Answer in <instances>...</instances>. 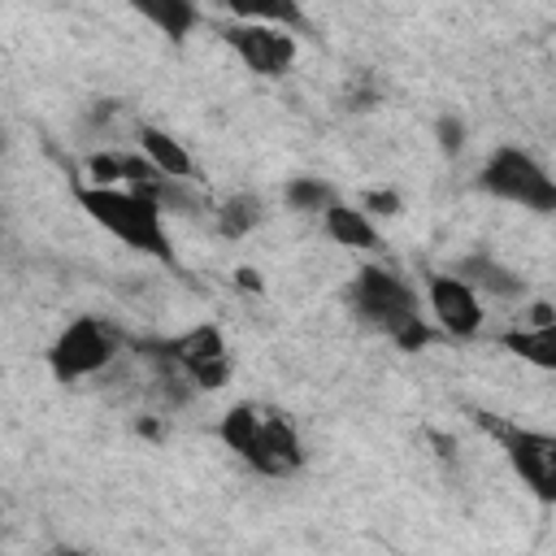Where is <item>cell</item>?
<instances>
[{"instance_id":"1","label":"cell","mask_w":556,"mask_h":556,"mask_svg":"<svg viewBox=\"0 0 556 556\" xmlns=\"http://www.w3.org/2000/svg\"><path fill=\"white\" fill-rule=\"evenodd\" d=\"M348 308L365 326H374L378 334H387L400 352H421L434 339V330H430V321L421 313L417 287L408 278H400L395 269L378 265V261L374 265H361L356 278L348 282Z\"/></svg>"},{"instance_id":"2","label":"cell","mask_w":556,"mask_h":556,"mask_svg":"<svg viewBox=\"0 0 556 556\" xmlns=\"http://www.w3.org/2000/svg\"><path fill=\"white\" fill-rule=\"evenodd\" d=\"M74 200H78V208H83L104 235H113V239L126 243L130 252L152 256V261H161V265H174V243H169V235H165V208H161L148 191L126 187V182H117V187L83 182V187H74Z\"/></svg>"},{"instance_id":"3","label":"cell","mask_w":556,"mask_h":556,"mask_svg":"<svg viewBox=\"0 0 556 556\" xmlns=\"http://www.w3.org/2000/svg\"><path fill=\"white\" fill-rule=\"evenodd\" d=\"M478 191L504 200V204H517L526 213H556V178L547 174V165L517 148V143H500L482 174H478Z\"/></svg>"},{"instance_id":"4","label":"cell","mask_w":556,"mask_h":556,"mask_svg":"<svg viewBox=\"0 0 556 556\" xmlns=\"http://www.w3.org/2000/svg\"><path fill=\"white\" fill-rule=\"evenodd\" d=\"M135 348H139L152 365H178L200 391H222V387L230 382V374H235L226 334H222V326H213V321H200V326H191V330H182V334H174V339H165V343L143 339V343H135Z\"/></svg>"},{"instance_id":"5","label":"cell","mask_w":556,"mask_h":556,"mask_svg":"<svg viewBox=\"0 0 556 556\" xmlns=\"http://www.w3.org/2000/svg\"><path fill=\"white\" fill-rule=\"evenodd\" d=\"M117 352H122V330L104 317L83 313L56 330V339L48 348V369L56 382H83V378L109 369L117 361Z\"/></svg>"},{"instance_id":"6","label":"cell","mask_w":556,"mask_h":556,"mask_svg":"<svg viewBox=\"0 0 556 556\" xmlns=\"http://www.w3.org/2000/svg\"><path fill=\"white\" fill-rule=\"evenodd\" d=\"M482 426L495 434L508 469L517 473V482L543 504L556 508V430H530L517 421H495L482 417Z\"/></svg>"},{"instance_id":"7","label":"cell","mask_w":556,"mask_h":556,"mask_svg":"<svg viewBox=\"0 0 556 556\" xmlns=\"http://www.w3.org/2000/svg\"><path fill=\"white\" fill-rule=\"evenodd\" d=\"M217 35H222L226 48H230L252 74H261V78H282V74H291V65H295V56H300L295 30L274 26V22H239V17H235V22H226Z\"/></svg>"},{"instance_id":"8","label":"cell","mask_w":556,"mask_h":556,"mask_svg":"<svg viewBox=\"0 0 556 556\" xmlns=\"http://www.w3.org/2000/svg\"><path fill=\"white\" fill-rule=\"evenodd\" d=\"M426 308L447 339H478L482 334V321H486L482 295L452 269L426 274Z\"/></svg>"},{"instance_id":"9","label":"cell","mask_w":556,"mask_h":556,"mask_svg":"<svg viewBox=\"0 0 556 556\" xmlns=\"http://www.w3.org/2000/svg\"><path fill=\"white\" fill-rule=\"evenodd\" d=\"M252 473L261 478H291L304 469V443H300V430L291 426L287 413L278 408H261V421H256V434L252 443L243 447L239 456Z\"/></svg>"},{"instance_id":"10","label":"cell","mask_w":556,"mask_h":556,"mask_svg":"<svg viewBox=\"0 0 556 556\" xmlns=\"http://www.w3.org/2000/svg\"><path fill=\"white\" fill-rule=\"evenodd\" d=\"M452 274H460V278H465L478 295H486V300H521V295H526V278H521L513 265H504L500 256H491L486 248L456 256V261H452Z\"/></svg>"},{"instance_id":"11","label":"cell","mask_w":556,"mask_h":556,"mask_svg":"<svg viewBox=\"0 0 556 556\" xmlns=\"http://www.w3.org/2000/svg\"><path fill=\"white\" fill-rule=\"evenodd\" d=\"M135 143H139V152H143L161 174L200 182L195 156H191V152L182 148V139H174L169 130H161V126H152V122H139V126H135Z\"/></svg>"},{"instance_id":"12","label":"cell","mask_w":556,"mask_h":556,"mask_svg":"<svg viewBox=\"0 0 556 556\" xmlns=\"http://www.w3.org/2000/svg\"><path fill=\"white\" fill-rule=\"evenodd\" d=\"M321 230H326L339 248H352V252H378V248H382L374 217H369L361 204H348V200H334V204L321 213Z\"/></svg>"},{"instance_id":"13","label":"cell","mask_w":556,"mask_h":556,"mask_svg":"<svg viewBox=\"0 0 556 556\" xmlns=\"http://www.w3.org/2000/svg\"><path fill=\"white\" fill-rule=\"evenodd\" d=\"M126 9H135L169 43H182L200 26V4L195 0H126Z\"/></svg>"},{"instance_id":"14","label":"cell","mask_w":556,"mask_h":556,"mask_svg":"<svg viewBox=\"0 0 556 556\" xmlns=\"http://www.w3.org/2000/svg\"><path fill=\"white\" fill-rule=\"evenodd\" d=\"M265 222V200L256 191H230L226 200L213 204V230L222 239H243Z\"/></svg>"},{"instance_id":"15","label":"cell","mask_w":556,"mask_h":556,"mask_svg":"<svg viewBox=\"0 0 556 556\" xmlns=\"http://www.w3.org/2000/svg\"><path fill=\"white\" fill-rule=\"evenodd\" d=\"M504 352H513L517 361L543 369V374H556V321H543V326H517L500 339Z\"/></svg>"},{"instance_id":"16","label":"cell","mask_w":556,"mask_h":556,"mask_svg":"<svg viewBox=\"0 0 556 556\" xmlns=\"http://www.w3.org/2000/svg\"><path fill=\"white\" fill-rule=\"evenodd\" d=\"M222 9L239 22H274L287 30H304V4L300 0H222Z\"/></svg>"},{"instance_id":"17","label":"cell","mask_w":556,"mask_h":556,"mask_svg":"<svg viewBox=\"0 0 556 556\" xmlns=\"http://www.w3.org/2000/svg\"><path fill=\"white\" fill-rule=\"evenodd\" d=\"M334 200H339L334 182H326V178H317V174H295V178L282 182V204H287L291 213H317V217H321Z\"/></svg>"},{"instance_id":"18","label":"cell","mask_w":556,"mask_h":556,"mask_svg":"<svg viewBox=\"0 0 556 556\" xmlns=\"http://www.w3.org/2000/svg\"><path fill=\"white\" fill-rule=\"evenodd\" d=\"M465 139H469L465 117H456V113H439L434 117V143H439L443 156H460L465 152Z\"/></svg>"},{"instance_id":"19","label":"cell","mask_w":556,"mask_h":556,"mask_svg":"<svg viewBox=\"0 0 556 556\" xmlns=\"http://www.w3.org/2000/svg\"><path fill=\"white\" fill-rule=\"evenodd\" d=\"M87 174H91V182H100V187H117V182H126L122 152H91V156H87Z\"/></svg>"},{"instance_id":"20","label":"cell","mask_w":556,"mask_h":556,"mask_svg":"<svg viewBox=\"0 0 556 556\" xmlns=\"http://www.w3.org/2000/svg\"><path fill=\"white\" fill-rule=\"evenodd\" d=\"M356 204H361L369 217H400V213H404V200H400L395 187H369V191H361Z\"/></svg>"},{"instance_id":"21","label":"cell","mask_w":556,"mask_h":556,"mask_svg":"<svg viewBox=\"0 0 556 556\" xmlns=\"http://www.w3.org/2000/svg\"><path fill=\"white\" fill-rule=\"evenodd\" d=\"M543 321H556V308H552L547 300H534V304H526V313H521V326H543Z\"/></svg>"},{"instance_id":"22","label":"cell","mask_w":556,"mask_h":556,"mask_svg":"<svg viewBox=\"0 0 556 556\" xmlns=\"http://www.w3.org/2000/svg\"><path fill=\"white\" fill-rule=\"evenodd\" d=\"M235 282L239 287H261V274L256 269H235Z\"/></svg>"}]
</instances>
